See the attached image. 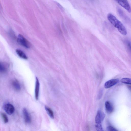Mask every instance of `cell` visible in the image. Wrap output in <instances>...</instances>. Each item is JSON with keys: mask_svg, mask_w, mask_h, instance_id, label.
<instances>
[{"mask_svg": "<svg viewBox=\"0 0 131 131\" xmlns=\"http://www.w3.org/2000/svg\"><path fill=\"white\" fill-rule=\"evenodd\" d=\"M121 82L123 83L131 85V79L128 78H124L121 79Z\"/></svg>", "mask_w": 131, "mask_h": 131, "instance_id": "cell-13", "label": "cell"}, {"mask_svg": "<svg viewBox=\"0 0 131 131\" xmlns=\"http://www.w3.org/2000/svg\"><path fill=\"white\" fill-rule=\"evenodd\" d=\"M4 109L5 112L9 115L13 114L15 110L14 106L10 103H7L5 104L4 106Z\"/></svg>", "mask_w": 131, "mask_h": 131, "instance_id": "cell-5", "label": "cell"}, {"mask_svg": "<svg viewBox=\"0 0 131 131\" xmlns=\"http://www.w3.org/2000/svg\"><path fill=\"white\" fill-rule=\"evenodd\" d=\"M106 111L107 113L110 114L112 113L114 110V108L112 104L109 101H106L105 103Z\"/></svg>", "mask_w": 131, "mask_h": 131, "instance_id": "cell-9", "label": "cell"}, {"mask_svg": "<svg viewBox=\"0 0 131 131\" xmlns=\"http://www.w3.org/2000/svg\"><path fill=\"white\" fill-rule=\"evenodd\" d=\"M36 84L35 89V96L36 99L37 100L38 98L39 88L40 83L39 80L37 77L36 78Z\"/></svg>", "mask_w": 131, "mask_h": 131, "instance_id": "cell-8", "label": "cell"}, {"mask_svg": "<svg viewBox=\"0 0 131 131\" xmlns=\"http://www.w3.org/2000/svg\"><path fill=\"white\" fill-rule=\"evenodd\" d=\"M107 18L110 23L117 29L121 34L123 35H127V32L125 27L115 16L109 13L107 15Z\"/></svg>", "mask_w": 131, "mask_h": 131, "instance_id": "cell-1", "label": "cell"}, {"mask_svg": "<svg viewBox=\"0 0 131 131\" xmlns=\"http://www.w3.org/2000/svg\"><path fill=\"white\" fill-rule=\"evenodd\" d=\"M95 127L97 131H103L101 124H96Z\"/></svg>", "mask_w": 131, "mask_h": 131, "instance_id": "cell-16", "label": "cell"}, {"mask_svg": "<svg viewBox=\"0 0 131 131\" xmlns=\"http://www.w3.org/2000/svg\"><path fill=\"white\" fill-rule=\"evenodd\" d=\"M23 112L25 122L27 123H30L31 121V117L27 110L25 108H24Z\"/></svg>", "mask_w": 131, "mask_h": 131, "instance_id": "cell-7", "label": "cell"}, {"mask_svg": "<svg viewBox=\"0 0 131 131\" xmlns=\"http://www.w3.org/2000/svg\"><path fill=\"white\" fill-rule=\"evenodd\" d=\"M17 42L18 43L27 48H30L29 43L21 34H19L18 36L17 39Z\"/></svg>", "mask_w": 131, "mask_h": 131, "instance_id": "cell-2", "label": "cell"}, {"mask_svg": "<svg viewBox=\"0 0 131 131\" xmlns=\"http://www.w3.org/2000/svg\"><path fill=\"white\" fill-rule=\"evenodd\" d=\"M8 66L7 65L4 63H1L0 66V70L2 72H5L7 70Z\"/></svg>", "mask_w": 131, "mask_h": 131, "instance_id": "cell-14", "label": "cell"}, {"mask_svg": "<svg viewBox=\"0 0 131 131\" xmlns=\"http://www.w3.org/2000/svg\"><path fill=\"white\" fill-rule=\"evenodd\" d=\"M12 86L15 89L19 91L21 89V86L19 82L17 80L13 81L12 83Z\"/></svg>", "mask_w": 131, "mask_h": 131, "instance_id": "cell-10", "label": "cell"}, {"mask_svg": "<svg viewBox=\"0 0 131 131\" xmlns=\"http://www.w3.org/2000/svg\"><path fill=\"white\" fill-rule=\"evenodd\" d=\"M1 115L3 121L5 123H6L8 121V118L6 114L4 113H2Z\"/></svg>", "mask_w": 131, "mask_h": 131, "instance_id": "cell-15", "label": "cell"}, {"mask_svg": "<svg viewBox=\"0 0 131 131\" xmlns=\"http://www.w3.org/2000/svg\"><path fill=\"white\" fill-rule=\"evenodd\" d=\"M118 79H112L106 82L104 84V87L106 89L111 87L116 84L118 82Z\"/></svg>", "mask_w": 131, "mask_h": 131, "instance_id": "cell-6", "label": "cell"}, {"mask_svg": "<svg viewBox=\"0 0 131 131\" xmlns=\"http://www.w3.org/2000/svg\"><path fill=\"white\" fill-rule=\"evenodd\" d=\"M16 52L18 55L21 58L25 59H27L28 58L25 54L21 50L17 49L16 50Z\"/></svg>", "mask_w": 131, "mask_h": 131, "instance_id": "cell-11", "label": "cell"}, {"mask_svg": "<svg viewBox=\"0 0 131 131\" xmlns=\"http://www.w3.org/2000/svg\"><path fill=\"white\" fill-rule=\"evenodd\" d=\"M105 117V115L104 113L99 110L95 118V122L96 124H101L102 122L104 119Z\"/></svg>", "mask_w": 131, "mask_h": 131, "instance_id": "cell-4", "label": "cell"}, {"mask_svg": "<svg viewBox=\"0 0 131 131\" xmlns=\"http://www.w3.org/2000/svg\"><path fill=\"white\" fill-rule=\"evenodd\" d=\"M126 43L128 46L131 51V42L129 41H126Z\"/></svg>", "mask_w": 131, "mask_h": 131, "instance_id": "cell-18", "label": "cell"}, {"mask_svg": "<svg viewBox=\"0 0 131 131\" xmlns=\"http://www.w3.org/2000/svg\"><path fill=\"white\" fill-rule=\"evenodd\" d=\"M102 91L101 90L100 91L99 93V94L98 95V97L99 98V99H100L102 97Z\"/></svg>", "mask_w": 131, "mask_h": 131, "instance_id": "cell-19", "label": "cell"}, {"mask_svg": "<svg viewBox=\"0 0 131 131\" xmlns=\"http://www.w3.org/2000/svg\"><path fill=\"white\" fill-rule=\"evenodd\" d=\"M45 108L46 111L49 116L51 118L53 119L54 116L53 113L52 111L50 108L47 106H45Z\"/></svg>", "mask_w": 131, "mask_h": 131, "instance_id": "cell-12", "label": "cell"}, {"mask_svg": "<svg viewBox=\"0 0 131 131\" xmlns=\"http://www.w3.org/2000/svg\"><path fill=\"white\" fill-rule=\"evenodd\" d=\"M107 129L108 131H118L115 128L111 126H108L107 127Z\"/></svg>", "mask_w": 131, "mask_h": 131, "instance_id": "cell-17", "label": "cell"}, {"mask_svg": "<svg viewBox=\"0 0 131 131\" xmlns=\"http://www.w3.org/2000/svg\"><path fill=\"white\" fill-rule=\"evenodd\" d=\"M116 2L122 7L129 13H131V7L128 2L126 0H117Z\"/></svg>", "mask_w": 131, "mask_h": 131, "instance_id": "cell-3", "label": "cell"}]
</instances>
